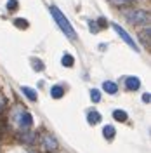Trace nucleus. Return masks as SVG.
Instances as JSON below:
<instances>
[{
    "mask_svg": "<svg viewBox=\"0 0 151 153\" xmlns=\"http://www.w3.org/2000/svg\"><path fill=\"white\" fill-rule=\"evenodd\" d=\"M50 14H52L54 21H56L57 25H59V28L63 30V33H64L66 37H70V38H76V33H75V30H73V26L70 25V21H68V19L64 18V14H63L61 10L57 9L56 5H50Z\"/></svg>",
    "mask_w": 151,
    "mask_h": 153,
    "instance_id": "nucleus-1",
    "label": "nucleus"
},
{
    "mask_svg": "<svg viewBox=\"0 0 151 153\" xmlns=\"http://www.w3.org/2000/svg\"><path fill=\"white\" fill-rule=\"evenodd\" d=\"M125 18L134 26H150V12L146 10H129L125 12Z\"/></svg>",
    "mask_w": 151,
    "mask_h": 153,
    "instance_id": "nucleus-2",
    "label": "nucleus"
},
{
    "mask_svg": "<svg viewBox=\"0 0 151 153\" xmlns=\"http://www.w3.org/2000/svg\"><path fill=\"white\" fill-rule=\"evenodd\" d=\"M40 143H42V148H44L47 153L56 152L57 148H59L57 139L50 132H42V134H40Z\"/></svg>",
    "mask_w": 151,
    "mask_h": 153,
    "instance_id": "nucleus-3",
    "label": "nucleus"
},
{
    "mask_svg": "<svg viewBox=\"0 0 151 153\" xmlns=\"http://www.w3.org/2000/svg\"><path fill=\"white\" fill-rule=\"evenodd\" d=\"M113 30L116 31V33H118V37H122V40H123V42H125V44H127V45H129L130 49H134V51H139L137 44L134 42V38L130 37V35H129V33H127V31H125V30H123L122 26H120V25L113 23Z\"/></svg>",
    "mask_w": 151,
    "mask_h": 153,
    "instance_id": "nucleus-4",
    "label": "nucleus"
},
{
    "mask_svg": "<svg viewBox=\"0 0 151 153\" xmlns=\"http://www.w3.org/2000/svg\"><path fill=\"white\" fill-rule=\"evenodd\" d=\"M18 124H19V127L21 129H30L31 125H33V117L28 113V111H23V113L19 115V118H18Z\"/></svg>",
    "mask_w": 151,
    "mask_h": 153,
    "instance_id": "nucleus-5",
    "label": "nucleus"
},
{
    "mask_svg": "<svg viewBox=\"0 0 151 153\" xmlns=\"http://www.w3.org/2000/svg\"><path fill=\"white\" fill-rule=\"evenodd\" d=\"M101 118H103V115L99 113L97 110H90V111H87V122L90 125H95L101 122Z\"/></svg>",
    "mask_w": 151,
    "mask_h": 153,
    "instance_id": "nucleus-6",
    "label": "nucleus"
},
{
    "mask_svg": "<svg viewBox=\"0 0 151 153\" xmlns=\"http://www.w3.org/2000/svg\"><path fill=\"white\" fill-rule=\"evenodd\" d=\"M19 141H23V143H26V144H35V141H37V134L30 132V129H26L24 134L19 136Z\"/></svg>",
    "mask_w": 151,
    "mask_h": 153,
    "instance_id": "nucleus-7",
    "label": "nucleus"
},
{
    "mask_svg": "<svg viewBox=\"0 0 151 153\" xmlns=\"http://www.w3.org/2000/svg\"><path fill=\"white\" fill-rule=\"evenodd\" d=\"M125 85H127V89H129V91H137V89L141 87V80H139L137 76H127Z\"/></svg>",
    "mask_w": 151,
    "mask_h": 153,
    "instance_id": "nucleus-8",
    "label": "nucleus"
},
{
    "mask_svg": "<svg viewBox=\"0 0 151 153\" xmlns=\"http://www.w3.org/2000/svg\"><path fill=\"white\" fill-rule=\"evenodd\" d=\"M50 96H52L54 99H61V97L64 96V87L63 85H52L50 87Z\"/></svg>",
    "mask_w": 151,
    "mask_h": 153,
    "instance_id": "nucleus-9",
    "label": "nucleus"
},
{
    "mask_svg": "<svg viewBox=\"0 0 151 153\" xmlns=\"http://www.w3.org/2000/svg\"><path fill=\"white\" fill-rule=\"evenodd\" d=\"M103 89L108 94H116V92H118V85H116L115 82H110V80H106L103 84Z\"/></svg>",
    "mask_w": 151,
    "mask_h": 153,
    "instance_id": "nucleus-10",
    "label": "nucleus"
},
{
    "mask_svg": "<svg viewBox=\"0 0 151 153\" xmlns=\"http://www.w3.org/2000/svg\"><path fill=\"white\" fill-rule=\"evenodd\" d=\"M115 134H116V131H115L113 125H104L103 127V136L106 137V139H113Z\"/></svg>",
    "mask_w": 151,
    "mask_h": 153,
    "instance_id": "nucleus-11",
    "label": "nucleus"
},
{
    "mask_svg": "<svg viewBox=\"0 0 151 153\" xmlns=\"http://www.w3.org/2000/svg\"><path fill=\"white\" fill-rule=\"evenodd\" d=\"M150 31H151V30L148 28V26H144V30L139 33V35H141V40H142V45H144V47H150Z\"/></svg>",
    "mask_w": 151,
    "mask_h": 153,
    "instance_id": "nucleus-12",
    "label": "nucleus"
},
{
    "mask_svg": "<svg viewBox=\"0 0 151 153\" xmlns=\"http://www.w3.org/2000/svg\"><path fill=\"white\" fill-rule=\"evenodd\" d=\"M21 91H23V94L26 96L30 101H37V92H35L31 87H26V85H24V87H21Z\"/></svg>",
    "mask_w": 151,
    "mask_h": 153,
    "instance_id": "nucleus-13",
    "label": "nucleus"
},
{
    "mask_svg": "<svg viewBox=\"0 0 151 153\" xmlns=\"http://www.w3.org/2000/svg\"><path fill=\"white\" fill-rule=\"evenodd\" d=\"M113 118L116 122H125L129 117H127V111H123V110H115L113 111Z\"/></svg>",
    "mask_w": 151,
    "mask_h": 153,
    "instance_id": "nucleus-14",
    "label": "nucleus"
},
{
    "mask_svg": "<svg viewBox=\"0 0 151 153\" xmlns=\"http://www.w3.org/2000/svg\"><path fill=\"white\" fill-rule=\"evenodd\" d=\"M61 65H63V66L71 68L73 65H75V59H73V56H71V54H64V56H63V59H61Z\"/></svg>",
    "mask_w": 151,
    "mask_h": 153,
    "instance_id": "nucleus-15",
    "label": "nucleus"
},
{
    "mask_svg": "<svg viewBox=\"0 0 151 153\" xmlns=\"http://www.w3.org/2000/svg\"><path fill=\"white\" fill-rule=\"evenodd\" d=\"M113 5H116V7H125V5H129V4H132L134 0H110Z\"/></svg>",
    "mask_w": 151,
    "mask_h": 153,
    "instance_id": "nucleus-16",
    "label": "nucleus"
},
{
    "mask_svg": "<svg viewBox=\"0 0 151 153\" xmlns=\"http://www.w3.org/2000/svg\"><path fill=\"white\" fill-rule=\"evenodd\" d=\"M90 99H92L94 103H99V101H101V92H99L97 89H92V91H90Z\"/></svg>",
    "mask_w": 151,
    "mask_h": 153,
    "instance_id": "nucleus-17",
    "label": "nucleus"
},
{
    "mask_svg": "<svg viewBox=\"0 0 151 153\" xmlns=\"http://www.w3.org/2000/svg\"><path fill=\"white\" fill-rule=\"evenodd\" d=\"M14 26H18V28H28V21L26 19H14Z\"/></svg>",
    "mask_w": 151,
    "mask_h": 153,
    "instance_id": "nucleus-18",
    "label": "nucleus"
},
{
    "mask_svg": "<svg viewBox=\"0 0 151 153\" xmlns=\"http://www.w3.org/2000/svg\"><path fill=\"white\" fill-rule=\"evenodd\" d=\"M7 9L9 10H16L18 9V0H7Z\"/></svg>",
    "mask_w": 151,
    "mask_h": 153,
    "instance_id": "nucleus-19",
    "label": "nucleus"
},
{
    "mask_svg": "<svg viewBox=\"0 0 151 153\" xmlns=\"http://www.w3.org/2000/svg\"><path fill=\"white\" fill-rule=\"evenodd\" d=\"M31 65L35 70H44V63L42 61H37V59H31Z\"/></svg>",
    "mask_w": 151,
    "mask_h": 153,
    "instance_id": "nucleus-20",
    "label": "nucleus"
},
{
    "mask_svg": "<svg viewBox=\"0 0 151 153\" xmlns=\"http://www.w3.org/2000/svg\"><path fill=\"white\" fill-rule=\"evenodd\" d=\"M89 26H90V30H92V33H99V26H97V23L89 21Z\"/></svg>",
    "mask_w": 151,
    "mask_h": 153,
    "instance_id": "nucleus-21",
    "label": "nucleus"
},
{
    "mask_svg": "<svg viewBox=\"0 0 151 153\" xmlns=\"http://www.w3.org/2000/svg\"><path fill=\"white\" fill-rule=\"evenodd\" d=\"M5 106H7V101H5V97H4V96L0 94V113L5 110Z\"/></svg>",
    "mask_w": 151,
    "mask_h": 153,
    "instance_id": "nucleus-22",
    "label": "nucleus"
},
{
    "mask_svg": "<svg viewBox=\"0 0 151 153\" xmlns=\"http://www.w3.org/2000/svg\"><path fill=\"white\" fill-rule=\"evenodd\" d=\"M97 26H101V28H104V26H108V23H106V19L99 18V19H97Z\"/></svg>",
    "mask_w": 151,
    "mask_h": 153,
    "instance_id": "nucleus-23",
    "label": "nucleus"
},
{
    "mask_svg": "<svg viewBox=\"0 0 151 153\" xmlns=\"http://www.w3.org/2000/svg\"><path fill=\"white\" fill-rule=\"evenodd\" d=\"M142 101H144V103H150V101H151V96L148 94V92H146V94H142Z\"/></svg>",
    "mask_w": 151,
    "mask_h": 153,
    "instance_id": "nucleus-24",
    "label": "nucleus"
}]
</instances>
